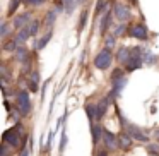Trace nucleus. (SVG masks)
Wrapping results in <instances>:
<instances>
[{
  "label": "nucleus",
  "instance_id": "12",
  "mask_svg": "<svg viewBox=\"0 0 159 156\" xmlns=\"http://www.w3.org/2000/svg\"><path fill=\"white\" fill-rule=\"evenodd\" d=\"M31 36V29H29V26H26V28H22L21 31L17 33V36H16V40H17V43L21 45V43H24L26 40Z\"/></svg>",
  "mask_w": 159,
  "mask_h": 156
},
{
  "label": "nucleus",
  "instance_id": "29",
  "mask_svg": "<svg viewBox=\"0 0 159 156\" xmlns=\"http://www.w3.org/2000/svg\"><path fill=\"white\" fill-rule=\"evenodd\" d=\"M65 142H67V135L63 134V135H62V144H60V151H63V148H65Z\"/></svg>",
  "mask_w": 159,
  "mask_h": 156
},
{
  "label": "nucleus",
  "instance_id": "27",
  "mask_svg": "<svg viewBox=\"0 0 159 156\" xmlns=\"http://www.w3.org/2000/svg\"><path fill=\"white\" fill-rule=\"evenodd\" d=\"M149 153H154V154H159V146H149Z\"/></svg>",
  "mask_w": 159,
  "mask_h": 156
},
{
  "label": "nucleus",
  "instance_id": "14",
  "mask_svg": "<svg viewBox=\"0 0 159 156\" xmlns=\"http://www.w3.org/2000/svg\"><path fill=\"white\" fill-rule=\"evenodd\" d=\"M130 57H132V55H130V50H128V48H121L120 52H118V55H116V60H118V62L127 64Z\"/></svg>",
  "mask_w": 159,
  "mask_h": 156
},
{
  "label": "nucleus",
  "instance_id": "30",
  "mask_svg": "<svg viewBox=\"0 0 159 156\" xmlns=\"http://www.w3.org/2000/svg\"><path fill=\"white\" fill-rule=\"evenodd\" d=\"M98 156H106V151H99V153H98Z\"/></svg>",
  "mask_w": 159,
  "mask_h": 156
},
{
  "label": "nucleus",
  "instance_id": "9",
  "mask_svg": "<svg viewBox=\"0 0 159 156\" xmlns=\"http://www.w3.org/2000/svg\"><path fill=\"white\" fill-rule=\"evenodd\" d=\"M128 134L132 135V139H137V141H142V142L149 141V139H147V135H145L144 132L140 130V129H137V127H132V125H128Z\"/></svg>",
  "mask_w": 159,
  "mask_h": 156
},
{
  "label": "nucleus",
  "instance_id": "5",
  "mask_svg": "<svg viewBox=\"0 0 159 156\" xmlns=\"http://www.w3.org/2000/svg\"><path fill=\"white\" fill-rule=\"evenodd\" d=\"M115 16H116L120 21H127V19L130 17V11H128L127 5L116 4V5H115Z\"/></svg>",
  "mask_w": 159,
  "mask_h": 156
},
{
  "label": "nucleus",
  "instance_id": "11",
  "mask_svg": "<svg viewBox=\"0 0 159 156\" xmlns=\"http://www.w3.org/2000/svg\"><path fill=\"white\" fill-rule=\"evenodd\" d=\"M125 84H127V79H125V77L113 81V93H111V98H113V96H118V94H120V91L125 87Z\"/></svg>",
  "mask_w": 159,
  "mask_h": 156
},
{
  "label": "nucleus",
  "instance_id": "4",
  "mask_svg": "<svg viewBox=\"0 0 159 156\" xmlns=\"http://www.w3.org/2000/svg\"><path fill=\"white\" fill-rule=\"evenodd\" d=\"M4 142L5 144H11V146H19V134L17 130H14V129H11V130H7L4 134Z\"/></svg>",
  "mask_w": 159,
  "mask_h": 156
},
{
  "label": "nucleus",
  "instance_id": "26",
  "mask_svg": "<svg viewBox=\"0 0 159 156\" xmlns=\"http://www.w3.org/2000/svg\"><path fill=\"white\" fill-rule=\"evenodd\" d=\"M16 55H17V60H24V57H26V52H24V48H19Z\"/></svg>",
  "mask_w": 159,
  "mask_h": 156
},
{
  "label": "nucleus",
  "instance_id": "19",
  "mask_svg": "<svg viewBox=\"0 0 159 156\" xmlns=\"http://www.w3.org/2000/svg\"><path fill=\"white\" fill-rule=\"evenodd\" d=\"M19 2H21V0H11V5H9V16H12L16 12V9L19 7Z\"/></svg>",
  "mask_w": 159,
  "mask_h": 156
},
{
  "label": "nucleus",
  "instance_id": "23",
  "mask_svg": "<svg viewBox=\"0 0 159 156\" xmlns=\"http://www.w3.org/2000/svg\"><path fill=\"white\" fill-rule=\"evenodd\" d=\"M45 0H24L26 5H41Z\"/></svg>",
  "mask_w": 159,
  "mask_h": 156
},
{
  "label": "nucleus",
  "instance_id": "31",
  "mask_svg": "<svg viewBox=\"0 0 159 156\" xmlns=\"http://www.w3.org/2000/svg\"><path fill=\"white\" fill-rule=\"evenodd\" d=\"M22 156H29V153H28V151H24V153H22Z\"/></svg>",
  "mask_w": 159,
  "mask_h": 156
},
{
  "label": "nucleus",
  "instance_id": "3",
  "mask_svg": "<svg viewBox=\"0 0 159 156\" xmlns=\"http://www.w3.org/2000/svg\"><path fill=\"white\" fill-rule=\"evenodd\" d=\"M142 65V57H140V53H139V50H135V53L128 59V62H127V70H135V69H139V67Z\"/></svg>",
  "mask_w": 159,
  "mask_h": 156
},
{
  "label": "nucleus",
  "instance_id": "7",
  "mask_svg": "<svg viewBox=\"0 0 159 156\" xmlns=\"http://www.w3.org/2000/svg\"><path fill=\"white\" fill-rule=\"evenodd\" d=\"M130 35L137 40H147V29L139 24V26H134V28L130 29Z\"/></svg>",
  "mask_w": 159,
  "mask_h": 156
},
{
  "label": "nucleus",
  "instance_id": "32",
  "mask_svg": "<svg viewBox=\"0 0 159 156\" xmlns=\"http://www.w3.org/2000/svg\"><path fill=\"white\" fill-rule=\"evenodd\" d=\"M82 2H84V0H77V4H82Z\"/></svg>",
  "mask_w": 159,
  "mask_h": 156
},
{
  "label": "nucleus",
  "instance_id": "20",
  "mask_svg": "<svg viewBox=\"0 0 159 156\" xmlns=\"http://www.w3.org/2000/svg\"><path fill=\"white\" fill-rule=\"evenodd\" d=\"M121 77H123V70L121 69H116L113 72V76H111V81H116V79H121Z\"/></svg>",
  "mask_w": 159,
  "mask_h": 156
},
{
  "label": "nucleus",
  "instance_id": "15",
  "mask_svg": "<svg viewBox=\"0 0 159 156\" xmlns=\"http://www.w3.org/2000/svg\"><path fill=\"white\" fill-rule=\"evenodd\" d=\"M101 139H103V130H101L99 125H96V127H93V141H94V144H98Z\"/></svg>",
  "mask_w": 159,
  "mask_h": 156
},
{
  "label": "nucleus",
  "instance_id": "13",
  "mask_svg": "<svg viewBox=\"0 0 159 156\" xmlns=\"http://www.w3.org/2000/svg\"><path fill=\"white\" fill-rule=\"evenodd\" d=\"M118 144H120L123 149H130V146H132V135L130 134H121L120 137H118Z\"/></svg>",
  "mask_w": 159,
  "mask_h": 156
},
{
  "label": "nucleus",
  "instance_id": "16",
  "mask_svg": "<svg viewBox=\"0 0 159 156\" xmlns=\"http://www.w3.org/2000/svg\"><path fill=\"white\" fill-rule=\"evenodd\" d=\"M111 22V14L110 12H106V14L103 16V21H101V33H106V29H108V24Z\"/></svg>",
  "mask_w": 159,
  "mask_h": 156
},
{
  "label": "nucleus",
  "instance_id": "21",
  "mask_svg": "<svg viewBox=\"0 0 159 156\" xmlns=\"http://www.w3.org/2000/svg\"><path fill=\"white\" fill-rule=\"evenodd\" d=\"M7 33H9V26H7V22H4V24H2V28H0V36H2V38H5V36H7Z\"/></svg>",
  "mask_w": 159,
  "mask_h": 156
},
{
  "label": "nucleus",
  "instance_id": "24",
  "mask_svg": "<svg viewBox=\"0 0 159 156\" xmlns=\"http://www.w3.org/2000/svg\"><path fill=\"white\" fill-rule=\"evenodd\" d=\"M57 19V14L55 12H48V17H46V22H48V24H52L53 21H55Z\"/></svg>",
  "mask_w": 159,
  "mask_h": 156
},
{
  "label": "nucleus",
  "instance_id": "17",
  "mask_svg": "<svg viewBox=\"0 0 159 156\" xmlns=\"http://www.w3.org/2000/svg\"><path fill=\"white\" fill-rule=\"evenodd\" d=\"M50 40H52V31H48V33H46V35L41 38V40H39V41H38V45H36V48H38V50L45 48V46H46V43H48Z\"/></svg>",
  "mask_w": 159,
  "mask_h": 156
},
{
  "label": "nucleus",
  "instance_id": "10",
  "mask_svg": "<svg viewBox=\"0 0 159 156\" xmlns=\"http://www.w3.org/2000/svg\"><path fill=\"white\" fill-rule=\"evenodd\" d=\"M29 19H31V14H21V16H17V17L14 19V28H17V29L26 28V26H28V22H29Z\"/></svg>",
  "mask_w": 159,
  "mask_h": 156
},
{
  "label": "nucleus",
  "instance_id": "1",
  "mask_svg": "<svg viewBox=\"0 0 159 156\" xmlns=\"http://www.w3.org/2000/svg\"><path fill=\"white\" fill-rule=\"evenodd\" d=\"M111 60H113V55H111L110 48H104V50H101V52L96 55V59H94V65H96L98 69L104 70V69H108V67L111 65Z\"/></svg>",
  "mask_w": 159,
  "mask_h": 156
},
{
  "label": "nucleus",
  "instance_id": "6",
  "mask_svg": "<svg viewBox=\"0 0 159 156\" xmlns=\"http://www.w3.org/2000/svg\"><path fill=\"white\" fill-rule=\"evenodd\" d=\"M103 139H104V144H106L110 149H115L118 146V141H116V137H115V134H113V132H110V130H104L103 132Z\"/></svg>",
  "mask_w": 159,
  "mask_h": 156
},
{
  "label": "nucleus",
  "instance_id": "22",
  "mask_svg": "<svg viewBox=\"0 0 159 156\" xmlns=\"http://www.w3.org/2000/svg\"><path fill=\"white\" fill-rule=\"evenodd\" d=\"M38 26H39L38 21H33V22H31V26H29V29H31V36L38 33Z\"/></svg>",
  "mask_w": 159,
  "mask_h": 156
},
{
  "label": "nucleus",
  "instance_id": "25",
  "mask_svg": "<svg viewBox=\"0 0 159 156\" xmlns=\"http://www.w3.org/2000/svg\"><path fill=\"white\" fill-rule=\"evenodd\" d=\"M113 46H115V38H113V36L106 38V48H113Z\"/></svg>",
  "mask_w": 159,
  "mask_h": 156
},
{
  "label": "nucleus",
  "instance_id": "18",
  "mask_svg": "<svg viewBox=\"0 0 159 156\" xmlns=\"http://www.w3.org/2000/svg\"><path fill=\"white\" fill-rule=\"evenodd\" d=\"M17 45H19L17 40H12V41H9L7 45L4 46V48L7 50V52H14V50H17Z\"/></svg>",
  "mask_w": 159,
  "mask_h": 156
},
{
  "label": "nucleus",
  "instance_id": "8",
  "mask_svg": "<svg viewBox=\"0 0 159 156\" xmlns=\"http://www.w3.org/2000/svg\"><path fill=\"white\" fill-rule=\"evenodd\" d=\"M108 98H103V100L99 101V103L96 105V108H94V111H96V118L99 120V118L104 117V113H106V108H108Z\"/></svg>",
  "mask_w": 159,
  "mask_h": 156
},
{
  "label": "nucleus",
  "instance_id": "2",
  "mask_svg": "<svg viewBox=\"0 0 159 156\" xmlns=\"http://www.w3.org/2000/svg\"><path fill=\"white\" fill-rule=\"evenodd\" d=\"M17 108L22 115H28L31 111V101H29V94L26 91H21L17 94Z\"/></svg>",
  "mask_w": 159,
  "mask_h": 156
},
{
  "label": "nucleus",
  "instance_id": "28",
  "mask_svg": "<svg viewBox=\"0 0 159 156\" xmlns=\"http://www.w3.org/2000/svg\"><path fill=\"white\" fill-rule=\"evenodd\" d=\"M123 31H125V26H118V28H116V31H115V35H116V36H120Z\"/></svg>",
  "mask_w": 159,
  "mask_h": 156
}]
</instances>
